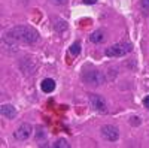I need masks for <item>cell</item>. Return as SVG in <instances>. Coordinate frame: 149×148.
<instances>
[{
    "mask_svg": "<svg viewBox=\"0 0 149 148\" xmlns=\"http://www.w3.org/2000/svg\"><path fill=\"white\" fill-rule=\"evenodd\" d=\"M6 38L22 43H34L39 39V33L30 26H17L6 33Z\"/></svg>",
    "mask_w": 149,
    "mask_h": 148,
    "instance_id": "cell-1",
    "label": "cell"
},
{
    "mask_svg": "<svg viewBox=\"0 0 149 148\" xmlns=\"http://www.w3.org/2000/svg\"><path fill=\"white\" fill-rule=\"evenodd\" d=\"M131 49H133V45L130 42H118L106 48V55L107 57H122V55L128 54Z\"/></svg>",
    "mask_w": 149,
    "mask_h": 148,
    "instance_id": "cell-2",
    "label": "cell"
},
{
    "mask_svg": "<svg viewBox=\"0 0 149 148\" xmlns=\"http://www.w3.org/2000/svg\"><path fill=\"white\" fill-rule=\"evenodd\" d=\"M82 81L85 84H90V85H94V87H98L104 82V76L100 70H95V69H91V70H84L82 72Z\"/></svg>",
    "mask_w": 149,
    "mask_h": 148,
    "instance_id": "cell-3",
    "label": "cell"
},
{
    "mask_svg": "<svg viewBox=\"0 0 149 148\" xmlns=\"http://www.w3.org/2000/svg\"><path fill=\"white\" fill-rule=\"evenodd\" d=\"M88 100H90V105L97 111V112H106L107 105H106V100L100 94H90Z\"/></svg>",
    "mask_w": 149,
    "mask_h": 148,
    "instance_id": "cell-4",
    "label": "cell"
},
{
    "mask_svg": "<svg viewBox=\"0 0 149 148\" xmlns=\"http://www.w3.org/2000/svg\"><path fill=\"white\" fill-rule=\"evenodd\" d=\"M33 132V127L29 124V123H24V124H21L15 132H14V138L17 141H26L30 138V135Z\"/></svg>",
    "mask_w": 149,
    "mask_h": 148,
    "instance_id": "cell-5",
    "label": "cell"
},
{
    "mask_svg": "<svg viewBox=\"0 0 149 148\" xmlns=\"http://www.w3.org/2000/svg\"><path fill=\"white\" fill-rule=\"evenodd\" d=\"M100 132H102V136L104 139L110 141V142H113V141H116L119 138V130L115 126H103Z\"/></svg>",
    "mask_w": 149,
    "mask_h": 148,
    "instance_id": "cell-6",
    "label": "cell"
},
{
    "mask_svg": "<svg viewBox=\"0 0 149 148\" xmlns=\"http://www.w3.org/2000/svg\"><path fill=\"white\" fill-rule=\"evenodd\" d=\"M0 112H2L3 117H6L8 120H14L17 117V109L12 106V105H2L0 106Z\"/></svg>",
    "mask_w": 149,
    "mask_h": 148,
    "instance_id": "cell-7",
    "label": "cell"
},
{
    "mask_svg": "<svg viewBox=\"0 0 149 148\" xmlns=\"http://www.w3.org/2000/svg\"><path fill=\"white\" fill-rule=\"evenodd\" d=\"M40 88H42L43 93H52V91L55 90V81L51 79V78L43 79L42 84H40Z\"/></svg>",
    "mask_w": 149,
    "mask_h": 148,
    "instance_id": "cell-8",
    "label": "cell"
},
{
    "mask_svg": "<svg viewBox=\"0 0 149 148\" xmlns=\"http://www.w3.org/2000/svg\"><path fill=\"white\" fill-rule=\"evenodd\" d=\"M103 41H104V34L102 30H95L90 34V42L93 43H102Z\"/></svg>",
    "mask_w": 149,
    "mask_h": 148,
    "instance_id": "cell-9",
    "label": "cell"
},
{
    "mask_svg": "<svg viewBox=\"0 0 149 148\" xmlns=\"http://www.w3.org/2000/svg\"><path fill=\"white\" fill-rule=\"evenodd\" d=\"M69 51H70L72 55H79V54H81V43H79V42L72 43V46L69 48Z\"/></svg>",
    "mask_w": 149,
    "mask_h": 148,
    "instance_id": "cell-10",
    "label": "cell"
},
{
    "mask_svg": "<svg viewBox=\"0 0 149 148\" xmlns=\"http://www.w3.org/2000/svg\"><path fill=\"white\" fill-rule=\"evenodd\" d=\"M70 144L66 141V139H58L55 144H54V148H69Z\"/></svg>",
    "mask_w": 149,
    "mask_h": 148,
    "instance_id": "cell-11",
    "label": "cell"
},
{
    "mask_svg": "<svg viewBox=\"0 0 149 148\" xmlns=\"http://www.w3.org/2000/svg\"><path fill=\"white\" fill-rule=\"evenodd\" d=\"M140 6L143 9H149V0H140Z\"/></svg>",
    "mask_w": 149,
    "mask_h": 148,
    "instance_id": "cell-12",
    "label": "cell"
},
{
    "mask_svg": "<svg viewBox=\"0 0 149 148\" xmlns=\"http://www.w3.org/2000/svg\"><path fill=\"white\" fill-rule=\"evenodd\" d=\"M143 105H145V108L149 109V96H146V97L143 99Z\"/></svg>",
    "mask_w": 149,
    "mask_h": 148,
    "instance_id": "cell-13",
    "label": "cell"
},
{
    "mask_svg": "<svg viewBox=\"0 0 149 148\" xmlns=\"http://www.w3.org/2000/svg\"><path fill=\"white\" fill-rule=\"evenodd\" d=\"M82 2L85 5H94V3H97V0H82Z\"/></svg>",
    "mask_w": 149,
    "mask_h": 148,
    "instance_id": "cell-14",
    "label": "cell"
},
{
    "mask_svg": "<svg viewBox=\"0 0 149 148\" xmlns=\"http://www.w3.org/2000/svg\"><path fill=\"white\" fill-rule=\"evenodd\" d=\"M52 2H57V3H64L66 0H52Z\"/></svg>",
    "mask_w": 149,
    "mask_h": 148,
    "instance_id": "cell-15",
    "label": "cell"
}]
</instances>
